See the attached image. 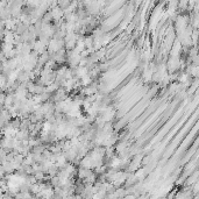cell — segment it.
I'll use <instances>...</instances> for the list:
<instances>
[{"label":"cell","instance_id":"6da1fadb","mask_svg":"<svg viewBox=\"0 0 199 199\" xmlns=\"http://www.w3.org/2000/svg\"><path fill=\"white\" fill-rule=\"evenodd\" d=\"M12 128H14L15 130H19V128H20V126H21V119L18 116V118H13L11 121H9V123H8Z\"/></svg>","mask_w":199,"mask_h":199},{"label":"cell","instance_id":"7a4b0ae2","mask_svg":"<svg viewBox=\"0 0 199 199\" xmlns=\"http://www.w3.org/2000/svg\"><path fill=\"white\" fill-rule=\"evenodd\" d=\"M114 196L118 199H122L125 198L127 195H126V190L123 186H120V188H116L115 191H114Z\"/></svg>","mask_w":199,"mask_h":199},{"label":"cell","instance_id":"3957f363","mask_svg":"<svg viewBox=\"0 0 199 199\" xmlns=\"http://www.w3.org/2000/svg\"><path fill=\"white\" fill-rule=\"evenodd\" d=\"M33 176L35 177V179H36L37 182H43V178H44V174H43V172L39 171V172H35Z\"/></svg>","mask_w":199,"mask_h":199}]
</instances>
